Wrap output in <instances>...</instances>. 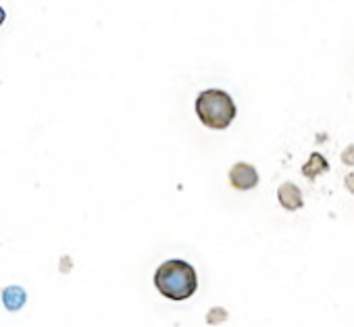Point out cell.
I'll use <instances>...</instances> for the list:
<instances>
[{
    "label": "cell",
    "mask_w": 354,
    "mask_h": 327,
    "mask_svg": "<svg viewBox=\"0 0 354 327\" xmlns=\"http://www.w3.org/2000/svg\"><path fill=\"white\" fill-rule=\"evenodd\" d=\"M154 286L156 290L171 300H186L190 298L198 288V277L192 265L186 261H167L162 263L154 273Z\"/></svg>",
    "instance_id": "6da1fadb"
},
{
    "label": "cell",
    "mask_w": 354,
    "mask_h": 327,
    "mask_svg": "<svg viewBox=\"0 0 354 327\" xmlns=\"http://www.w3.org/2000/svg\"><path fill=\"white\" fill-rule=\"evenodd\" d=\"M196 113L211 129H225L236 117V104L223 90H205L196 98Z\"/></svg>",
    "instance_id": "7a4b0ae2"
},
{
    "label": "cell",
    "mask_w": 354,
    "mask_h": 327,
    "mask_svg": "<svg viewBox=\"0 0 354 327\" xmlns=\"http://www.w3.org/2000/svg\"><path fill=\"white\" fill-rule=\"evenodd\" d=\"M230 182L238 190H252L259 184V174L252 165L238 162V165L230 171Z\"/></svg>",
    "instance_id": "3957f363"
},
{
    "label": "cell",
    "mask_w": 354,
    "mask_h": 327,
    "mask_svg": "<svg viewBox=\"0 0 354 327\" xmlns=\"http://www.w3.org/2000/svg\"><path fill=\"white\" fill-rule=\"evenodd\" d=\"M277 196H279V205H281L283 209H288V211H298V209L302 207V194H300V190H298L294 184H283V186H279Z\"/></svg>",
    "instance_id": "277c9868"
},
{
    "label": "cell",
    "mask_w": 354,
    "mask_h": 327,
    "mask_svg": "<svg viewBox=\"0 0 354 327\" xmlns=\"http://www.w3.org/2000/svg\"><path fill=\"white\" fill-rule=\"evenodd\" d=\"M327 169H329V165H327L325 156H321L319 152H315V154H310L308 162L302 167V174H304L308 180H317V178H319V176H323Z\"/></svg>",
    "instance_id": "5b68a950"
},
{
    "label": "cell",
    "mask_w": 354,
    "mask_h": 327,
    "mask_svg": "<svg viewBox=\"0 0 354 327\" xmlns=\"http://www.w3.org/2000/svg\"><path fill=\"white\" fill-rule=\"evenodd\" d=\"M3 298H5V306L9 308V310H17V308H21L24 306V302H26V292L21 290V288H17V286H11V288H7L5 290V294H3Z\"/></svg>",
    "instance_id": "8992f818"
},
{
    "label": "cell",
    "mask_w": 354,
    "mask_h": 327,
    "mask_svg": "<svg viewBox=\"0 0 354 327\" xmlns=\"http://www.w3.org/2000/svg\"><path fill=\"white\" fill-rule=\"evenodd\" d=\"M342 160L346 162V165H354V146H348L342 154Z\"/></svg>",
    "instance_id": "52a82bcc"
},
{
    "label": "cell",
    "mask_w": 354,
    "mask_h": 327,
    "mask_svg": "<svg viewBox=\"0 0 354 327\" xmlns=\"http://www.w3.org/2000/svg\"><path fill=\"white\" fill-rule=\"evenodd\" d=\"M346 186H348V190H350V192L354 194V174L346 178Z\"/></svg>",
    "instance_id": "ba28073f"
},
{
    "label": "cell",
    "mask_w": 354,
    "mask_h": 327,
    "mask_svg": "<svg viewBox=\"0 0 354 327\" xmlns=\"http://www.w3.org/2000/svg\"><path fill=\"white\" fill-rule=\"evenodd\" d=\"M5 19H7V13H5V9H3V7H0V26L5 24Z\"/></svg>",
    "instance_id": "9c48e42d"
}]
</instances>
